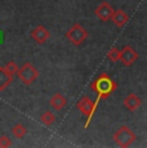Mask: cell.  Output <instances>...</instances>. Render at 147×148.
<instances>
[{"instance_id":"obj_1","label":"cell","mask_w":147,"mask_h":148,"mask_svg":"<svg viewBox=\"0 0 147 148\" xmlns=\"http://www.w3.org/2000/svg\"><path fill=\"white\" fill-rule=\"evenodd\" d=\"M92 90L94 93H97V101L94 102V106L97 108V106L100 104V102L102 99H106L107 97H110L115 90L117 89V84L106 73H102L101 76H98L94 81L90 85Z\"/></svg>"},{"instance_id":"obj_2","label":"cell","mask_w":147,"mask_h":148,"mask_svg":"<svg viewBox=\"0 0 147 148\" xmlns=\"http://www.w3.org/2000/svg\"><path fill=\"white\" fill-rule=\"evenodd\" d=\"M137 139V135L129 126H121L114 134V140L119 147L128 148L131 147Z\"/></svg>"},{"instance_id":"obj_3","label":"cell","mask_w":147,"mask_h":148,"mask_svg":"<svg viewBox=\"0 0 147 148\" xmlns=\"http://www.w3.org/2000/svg\"><path fill=\"white\" fill-rule=\"evenodd\" d=\"M38 76H39L38 70L30 62H26L25 64H22V67H19L18 72H17V77L25 85H31L32 82H35Z\"/></svg>"},{"instance_id":"obj_4","label":"cell","mask_w":147,"mask_h":148,"mask_svg":"<svg viewBox=\"0 0 147 148\" xmlns=\"http://www.w3.org/2000/svg\"><path fill=\"white\" fill-rule=\"evenodd\" d=\"M88 36H89L88 31L83 26H80L79 23H74L72 26L70 27V30L66 32L67 40L70 42H72L74 45H76V47L83 44V42L88 39Z\"/></svg>"},{"instance_id":"obj_5","label":"cell","mask_w":147,"mask_h":148,"mask_svg":"<svg viewBox=\"0 0 147 148\" xmlns=\"http://www.w3.org/2000/svg\"><path fill=\"white\" fill-rule=\"evenodd\" d=\"M76 107L79 108V111H80L81 113H83L84 116H87V122H85V125H84V127H89V125H90V121H92V119H93V115H94V112H95V106H94V103H93L92 101L88 98V97H83V98L80 99V101L78 102V104H76Z\"/></svg>"},{"instance_id":"obj_6","label":"cell","mask_w":147,"mask_h":148,"mask_svg":"<svg viewBox=\"0 0 147 148\" xmlns=\"http://www.w3.org/2000/svg\"><path fill=\"white\" fill-rule=\"evenodd\" d=\"M138 53L131 47V45H125L123 47V49L120 50V61L123 62V64L125 67H131L133 63L138 59Z\"/></svg>"},{"instance_id":"obj_7","label":"cell","mask_w":147,"mask_h":148,"mask_svg":"<svg viewBox=\"0 0 147 148\" xmlns=\"http://www.w3.org/2000/svg\"><path fill=\"white\" fill-rule=\"evenodd\" d=\"M114 12L115 10L112 9V7L107 1H103L102 4H100L94 10L95 16H97L98 19H101L102 22L110 21V19L112 18V16H114Z\"/></svg>"},{"instance_id":"obj_8","label":"cell","mask_w":147,"mask_h":148,"mask_svg":"<svg viewBox=\"0 0 147 148\" xmlns=\"http://www.w3.org/2000/svg\"><path fill=\"white\" fill-rule=\"evenodd\" d=\"M30 35L39 45H43L44 42H47V40L49 39L50 32L44 26H38V27H35L32 31H31Z\"/></svg>"},{"instance_id":"obj_9","label":"cell","mask_w":147,"mask_h":148,"mask_svg":"<svg viewBox=\"0 0 147 148\" xmlns=\"http://www.w3.org/2000/svg\"><path fill=\"white\" fill-rule=\"evenodd\" d=\"M123 103H124V106H125L126 110L133 112V111L138 110V108L141 107V104H142V99H141L138 95H135L134 93H131V94H128L125 98H124Z\"/></svg>"},{"instance_id":"obj_10","label":"cell","mask_w":147,"mask_h":148,"mask_svg":"<svg viewBox=\"0 0 147 148\" xmlns=\"http://www.w3.org/2000/svg\"><path fill=\"white\" fill-rule=\"evenodd\" d=\"M111 21L115 23V26L123 27V26H125V25L128 23L129 16H128V14H126L125 12H124V10L119 9V10H116V12H114V16H112Z\"/></svg>"},{"instance_id":"obj_11","label":"cell","mask_w":147,"mask_h":148,"mask_svg":"<svg viewBox=\"0 0 147 148\" xmlns=\"http://www.w3.org/2000/svg\"><path fill=\"white\" fill-rule=\"evenodd\" d=\"M49 103H50V106H52V108H54L56 111H61L62 108L67 104V101H66V98H65L63 94L56 93V94H53V97L50 98Z\"/></svg>"},{"instance_id":"obj_12","label":"cell","mask_w":147,"mask_h":148,"mask_svg":"<svg viewBox=\"0 0 147 148\" xmlns=\"http://www.w3.org/2000/svg\"><path fill=\"white\" fill-rule=\"evenodd\" d=\"M12 81H13V75H10L5 70V67H0V92L9 86V84Z\"/></svg>"},{"instance_id":"obj_13","label":"cell","mask_w":147,"mask_h":148,"mask_svg":"<svg viewBox=\"0 0 147 148\" xmlns=\"http://www.w3.org/2000/svg\"><path fill=\"white\" fill-rule=\"evenodd\" d=\"M12 133H13V135H14L16 138L22 139L25 135H26L27 129H26V126H25V125H22V124H16L14 126L12 127Z\"/></svg>"},{"instance_id":"obj_14","label":"cell","mask_w":147,"mask_h":148,"mask_svg":"<svg viewBox=\"0 0 147 148\" xmlns=\"http://www.w3.org/2000/svg\"><path fill=\"white\" fill-rule=\"evenodd\" d=\"M40 121L43 122L45 126H50V125L56 121V116L53 115L50 111H45L43 115L40 116Z\"/></svg>"},{"instance_id":"obj_15","label":"cell","mask_w":147,"mask_h":148,"mask_svg":"<svg viewBox=\"0 0 147 148\" xmlns=\"http://www.w3.org/2000/svg\"><path fill=\"white\" fill-rule=\"evenodd\" d=\"M107 58H109L111 62H114V63L117 61H120V49H117L116 47L111 48V49L107 52Z\"/></svg>"},{"instance_id":"obj_16","label":"cell","mask_w":147,"mask_h":148,"mask_svg":"<svg viewBox=\"0 0 147 148\" xmlns=\"http://www.w3.org/2000/svg\"><path fill=\"white\" fill-rule=\"evenodd\" d=\"M4 67H5V70H7L8 72H9L10 75H13V76L17 75V72H18V68H19L18 66H17V63H16L14 61H9Z\"/></svg>"},{"instance_id":"obj_17","label":"cell","mask_w":147,"mask_h":148,"mask_svg":"<svg viewBox=\"0 0 147 148\" xmlns=\"http://www.w3.org/2000/svg\"><path fill=\"white\" fill-rule=\"evenodd\" d=\"M10 144H12V142H10L9 136H7V135L0 136V148H8V147H10Z\"/></svg>"}]
</instances>
